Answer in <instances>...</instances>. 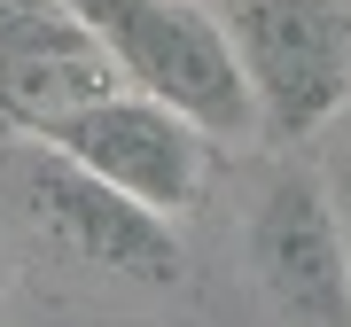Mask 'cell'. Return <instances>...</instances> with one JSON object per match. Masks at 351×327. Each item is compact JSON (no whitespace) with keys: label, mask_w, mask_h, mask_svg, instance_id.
I'll return each mask as SVG.
<instances>
[{"label":"cell","mask_w":351,"mask_h":327,"mask_svg":"<svg viewBox=\"0 0 351 327\" xmlns=\"http://www.w3.org/2000/svg\"><path fill=\"white\" fill-rule=\"evenodd\" d=\"M16 202H24L55 241H71L86 265H110V273L149 280V289H172L180 280L172 218L149 211V202H133L125 187H110L86 164H71L63 148H47V140H39L32 156H16Z\"/></svg>","instance_id":"5"},{"label":"cell","mask_w":351,"mask_h":327,"mask_svg":"<svg viewBox=\"0 0 351 327\" xmlns=\"http://www.w3.org/2000/svg\"><path fill=\"white\" fill-rule=\"evenodd\" d=\"M32 140L63 148L71 164L101 172L110 187H125L133 202H149L164 218L188 211L203 195V172H211V133H203L195 117H180L172 101L141 94V86H117V94L86 101V109L47 117Z\"/></svg>","instance_id":"3"},{"label":"cell","mask_w":351,"mask_h":327,"mask_svg":"<svg viewBox=\"0 0 351 327\" xmlns=\"http://www.w3.org/2000/svg\"><path fill=\"white\" fill-rule=\"evenodd\" d=\"M117 86L125 78L94 47L86 24H63L47 39H24V47H0V125H16V133H39L47 117L86 109V101L117 94Z\"/></svg>","instance_id":"6"},{"label":"cell","mask_w":351,"mask_h":327,"mask_svg":"<svg viewBox=\"0 0 351 327\" xmlns=\"http://www.w3.org/2000/svg\"><path fill=\"white\" fill-rule=\"evenodd\" d=\"M250 280L274 319L297 327H351V241L336 218V195L313 164H281L250 211Z\"/></svg>","instance_id":"4"},{"label":"cell","mask_w":351,"mask_h":327,"mask_svg":"<svg viewBox=\"0 0 351 327\" xmlns=\"http://www.w3.org/2000/svg\"><path fill=\"white\" fill-rule=\"evenodd\" d=\"M78 24L94 31V47L117 63V78L156 101H172L180 117H195L211 140H242L250 125V94L226 55V31L211 0H63Z\"/></svg>","instance_id":"2"},{"label":"cell","mask_w":351,"mask_h":327,"mask_svg":"<svg viewBox=\"0 0 351 327\" xmlns=\"http://www.w3.org/2000/svg\"><path fill=\"white\" fill-rule=\"evenodd\" d=\"M250 94V125L281 148L351 109V0H211Z\"/></svg>","instance_id":"1"}]
</instances>
